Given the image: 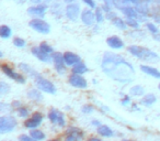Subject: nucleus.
I'll return each mask as SVG.
<instances>
[{
	"mask_svg": "<svg viewBox=\"0 0 160 141\" xmlns=\"http://www.w3.org/2000/svg\"><path fill=\"white\" fill-rule=\"evenodd\" d=\"M101 66L108 76L121 83H129L135 75L134 67L118 54L107 52L103 56Z\"/></svg>",
	"mask_w": 160,
	"mask_h": 141,
	"instance_id": "f257e3e1",
	"label": "nucleus"
},
{
	"mask_svg": "<svg viewBox=\"0 0 160 141\" xmlns=\"http://www.w3.org/2000/svg\"><path fill=\"white\" fill-rule=\"evenodd\" d=\"M128 51L131 52L134 56H136V57L140 58V60H142V61H146V62L157 63V62H159V60H160V57L155 52L150 51V50L146 49V47L132 45V46L128 47Z\"/></svg>",
	"mask_w": 160,
	"mask_h": 141,
	"instance_id": "f03ea898",
	"label": "nucleus"
},
{
	"mask_svg": "<svg viewBox=\"0 0 160 141\" xmlns=\"http://www.w3.org/2000/svg\"><path fill=\"white\" fill-rule=\"evenodd\" d=\"M17 127V120L14 117L6 115V116H0V133H9L13 131Z\"/></svg>",
	"mask_w": 160,
	"mask_h": 141,
	"instance_id": "7ed1b4c3",
	"label": "nucleus"
},
{
	"mask_svg": "<svg viewBox=\"0 0 160 141\" xmlns=\"http://www.w3.org/2000/svg\"><path fill=\"white\" fill-rule=\"evenodd\" d=\"M36 86L40 90H43L44 93L47 94H55L56 93V87L52 82H49L48 79H44V77L40 76L38 79H35Z\"/></svg>",
	"mask_w": 160,
	"mask_h": 141,
	"instance_id": "20e7f679",
	"label": "nucleus"
},
{
	"mask_svg": "<svg viewBox=\"0 0 160 141\" xmlns=\"http://www.w3.org/2000/svg\"><path fill=\"white\" fill-rule=\"evenodd\" d=\"M0 68H1V71L3 72V74L7 75V76L10 77V79H12L13 81L18 82V83H20V84L25 83L24 77H23L21 74H18V73L14 72L13 69H12L8 64H0Z\"/></svg>",
	"mask_w": 160,
	"mask_h": 141,
	"instance_id": "39448f33",
	"label": "nucleus"
},
{
	"mask_svg": "<svg viewBox=\"0 0 160 141\" xmlns=\"http://www.w3.org/2000/svg\"><path fill=\"white\" fill-rule=\"evenodd\" d=\"M29 24L32 29L40 32V33L46 34V33H49V31H51V27H49L48 23L41 20V19H33V20L30 21Z\"/></svg>",
	"mask_w": 160,
	"mask_h": 141,
	"instance_id": "423d86ee",
	"label": "nucleus"
},
{
	"mask_svg": "<svg viewBox=\"0 0 160 141\" xmlns=\"http://www.w3.org/2000/svg\"><path fill=\"white\" fill-rule=\"evenodd\" d=\"M83 139V131L79 128L70 127L67 129L65 141H81Z\"/></svg>",
	"mask_w": 160,
	"mask_h": 141,
	"instance_id": "0eeeda50",
	"label": "nucleus"
},
{
	"mask_svg": "<svg viewBox=\"0 0 160 141\" xmlns=\"http://www.w3.org/2000/svg\"><path fill=\"white\" fill-rule=\"evenodd\" d=\"M48 118L53 125H57V126H59V127H64V126L66 125V120H65L64 115L57 109L49 110Z\"/></svg>",
	"mask_w": 160,
	"mask_h": 141,
	"instance_id": "6e6552de",
	"label": "nucleus"
},
{
	"mask_svg": "<svg viewBox=\"0 0 160 141\" xmlns=\"http://www.w3.org/2000/svg\"><path fill=\"white\" fill-rule=\"evenodd\" d=\"M42 120H43V115L41 114V112H34L33 116H32L31 118L28 119V120H25L24 126L27 128H29V129H32V130L36 129V128L41 125Z\"/></svg>",
	"mask_w": 160,
	"mask_h": 141,
	"instance_id": "1a4fd4ad",
	"label": "nucleus"
},
{
	"mask_svg": "<svg viewBox=\"0 0 160 141\" xmlns=\"http://www.w3.org/2000/svg\"><path fill=\"white\" fill-rule=\"evenodd\" d=\"M69 84L73 87H78V88H86L87 87V82L83 79L81 75L78 74H72L69 77Z\"/></svg>",
	"mask_w": 160,
	"mask_h": 141,
	"instance_id": "9d476101",
	"label": "nucleus"
},
{
	"mask_svg": "<svg viewBox=\"0 0 160 141\" xmlns=\"http://www.w3.org/2000/svg\"><path fill=\"white\" fill-rule=\"evenodd\" d=\"M54 61V65H55V68L58 73L62 74L65 73V61H64V55H62L60 53H53L52 55Z\"/></svg>",
	"mask_w": 160,
	"mask_h": 141,
	"instance_id": "9b49d317",
	"label": "nucleus"
},
{
	"mask_svg": "<svg viewBox=\"0 0 160 141\" xmlns=\"http://www.w3.org/2000/svg\"><path fill=\"white\" fill-rule=\"evenodd\" d=\"M32 54L35 55L36 57H38L40 61H42V62H46V63L51 62V58H52L51 54L42 51L40 47H33V49H32Z\"/></svg>",
	"mask_w": 160,
	"mask_h": 141,
	"instance_id": "f8f14e48",
	"label": "nucleus"
},
{
	"mask_svg": "<svg viewBox=\"0 0 160 141\" xmlns=\"http://www.w3.org/2000/svg\"><path fill=\"white\" fill-rule=\"evenodd\" d=\"M64 61L66 65H76L77 63L81 62L80 61V56L72 53V52H66L64 54Z\"/></svg>",
	"mask_w": 160,
	"mask_h": 141,
	"instance_id": "ddd939ff",
	"label": "nucleus"
},
{
	"mask_svg": "<svg viewBox=\"0 0 160 141\" xmlns=\"http://www.w3.org/2000/svg\"><path fill=\"white\" fill-rule=\"evenodd\" d=\"M66 14L70 20H77L78 14H79V6L78 5H69L66 8Z\"/></svg>",
	"mask_w": 160,
	"mask_h": 141,
	"instance_id": "4468645a",
	"label": "nucleus"
},
{
	"mask_svg": "<svg viewBox=\"0 0 160 141\" xmlns=\"http://www.w3.org/2000/svg\"><path fill=\"white\" fill-rule=\"evenodd\" d=\"M81 20L85 24L91 25L93 24L94 20H96V16L91 10H85V11L81 14Z\"/></svg>",
	"mask_w": 160,
	"mask_h": 141,
	"instance_id": "2eb2a0df",
	"label": "nucleus"
},
{
	"mask_svg": "<svg viewBox=\"0 0 160 141\" xmlns=\"http://www.w3.org/2000/svg\"><path fill=\"white\" fill-rule=\"evenodd\" d=\"M19 68H21V69H22V71H23V72L27 73V74L29 75V76L33 77L34 79H38V77L41 76V75L38 74V72H36L35 69H33L31 66H30V65L24 64V63H21V64H19Z\"/></svg>",
	"mask_w": 160,
	"mask_h": 141,
	"instance_id": "dca6fc26",
	"label": "nucleus"
},
{
	"mask_svg": "<svg viewBox=\"0 0 160 141\" xmlns=\"http://www.w3.org/2000/svg\"><path fill=\"white\" fill-rule=\"evenodd\" d=\"M107 43L112 49H122L124 46L123 41L120 38H118V36H110V38H108Z\"/></svg>",
	"mask_w": 160,
	"mask_h": 141,
	"instance_id": "f3484780",
	"label": "nucleus"
},
{
	"mask_svg": "<svg viewBox=\"0 0 160 141\" xmlns=\"http://www.w3.org/2000/svg\"><path fill=\"white\" fill-rule=\"evenodd\" d=\"M140 69L147 75H150V76L155 77V79H160V72L155 67L148 66V65H140Z\"/></svg>",
	"mask_w": 160,
	"mask_h": 141,
	"instance_id": "a211bd4d",
	"label": "nucleus"
},
{
	"mask_svg": "<svg viewBox=\"0 0 160 141\" xmlns=\"http://www.w3.org/2000/svg\"><path fill=\"white\" fill-rule=\"evenodd\" d=\"M46 11V7L45 6H36V7H30L28 9V12L32 16H38L43 17Z\"/></svg>",
	"mask_w": 160,
	"mask_h": 141,
	"instance_id": "6ab92c4d",
	"label": "nucleus"
},
{
	"mask_svg": "<svg viewBox=\"0 0 160 141\" xmlns=\"http://www.w3.org/2000/svg\"><path fill=\"white\" fill-rule=\"evenodd\" d=\"M98 133L102 137H107V138H111L114 136V131L107 125H101L98 128Z\"/></svg>",
	"mask_w": 160,
	"mask_h": 141,
	"instance_id": "aec40b11",
	"label": "nucleus"
},
{
	"mask_svg": "<svg viewBox=\"0 0 160 141\" xmlns=\"http://www.w3.org/2000/svg\"><path fill=\"white\" fill-rule=\"evenodd\" d=\"M28 97H29L31 100H34V101H42L43 100V95L41 94V92L38 89H34V88L31 90H29Z\"/></svg>",
	"mask_w": 160,
	"mask_h": 141,
	"instance_id": "412c9836",
	"label": "nucleus"
},
{
	"mask_svg": "<svg viewBox=\"0 0 160 141\" xmlns=\"http://www.w3.org/2000/svg\"><path fill=\"white\" fill-rule=\"evenodd\" d=\"M87 71H88V68H87V66H86L83 62L77 63V64H76L75 66H73V68H72L73 74H78V75L83 74V73H86Z\"/></svg>",
	"mask_w": 160,
	"mask_h": 141,
	"instance_id": "4be33fe9",
	"label": "nucleus"
},
{
	"mask_svg": "<svg viewBox=\"0 0 160 141\" xmlns=\"http://www.w3.org/2000/svg\"><path fill=\"white\" fill-rule=\"evenodd\" d=\"M122 12L127 17V18H131V19H136L138 17V14L136 12V10L134 8H131V7H124L122 8Z\"/></svg>",
	"mask_w": 160,
	"mask_h": 141,
	"instance_id": "5701e85b",
	"label": "nucleus"
},
{
	"mask_svg": "<svg viewBox=\"0 0 160 141\" xmlns=\"http://www.w3.org/2000/svg\"><path fill=\"white\" fill-rule=\"evenodd\" d=\"M155 101H156V96H155V95H153V94H148V95H146V96H145L142 100H140V103H142V105H145V106H150V105H152Z\"/></svg>",
	"mask_w": 160,
	"mask_h": 141,
	"instance_id": "b1692460",
	"label": "nucleus"
},
{
	"mask_svg": "<svg viewBox=\"0 0 160 141\" xmlns=\"http://www.w3.org/2000/svg\"><path fill=\"white\" fill-rule=\"evenodd\" d=\"M30 136H31L33 139H35V140H38V141H41V140H43V139L45 138L44 132L41 131V130H38V129L31 130V132H30Z\"/></svg>",
	"mask_w": 160,
	"mask_h": 141,
	"instance_id": "393cba45",
	"label": "nucleus"
},
{
	"mask_svg": "<svg viewBox=\"0 0 160 141\" xmlns=\"http://www.w3.org/2000/svg\"><path fill=\"white\" fill-rule=\"evenodd\" d=\"M11 35V29L8 25H1L0 27V38L7 39Z\"/></svg>",
	"mask_w": 160,
	"mask_h": 141,
	"instance_id": "a878e982",
	"label": "nucleus"
},
{
	"mask_svg": "<svg viewBox=\"0 0 160 141\" xmlns=\"http://www.w3.org/2000/svg\"><path fill=\"white\" fill-rule=\"evenodd\" d=\"M144 93V87H142L139 85H136L131 88V95H133V96H142Z\"/></svg>",
	"mask_w": 160,
	"mask_h": 141,
	"instance_id": "bb28decb",
	"label": "nucleus"
},
{
	"mask_svg": "<svg viewBox=\"0 0 160 141\" xmlns=\"http://www.w3.org/2000/svg\"><path fill=\"white\" fill-rule=\"evenodd\" d=\"M10 92V86L5 82H0V98L8 94Z\"/></svg>",
	"mask_w": 160,
	"mask_h": 141,
	"instance_id": "cd10ccee",
	"label": "nucleus"
},
{
	"mask_svg": "<svg viewBox=\"0 0 160 141\" xmlns=\"http://www.w3.org/2000/svg\"><path fill=\"white\" fill-rule=\"evenodd\" d=\"M112 22H113V24H115L118 29H122V30L126 29V24H125V22L122 20V19L118 18V17H115V18L112 20Z\"/></svg>",
	"mask_w": 160,
	"mask_h": 141,
	"instance_id": "c85d7f7f",
	"label": "nucleus"
},
{
	"mask_svg": "<svg viewBox=\"0 0 160 141\" xmlns=\"http://www.w3.org/2000/svg\"><path fill=\"white\" fill-rule=\"evenodd\" d=\"M40 49L42 50V51H44V52H46V53H48V54H51L52 52H53V47L49 46V45L47 44V43H45V42L41 43Z\"/></svg>",
	"mask_w": 160,
	"mask_h": 141,
	"instance_id": "c756f323",
	"label": "nucleus"
},
{
	"mask_svg": "<svg viewBox=\"0 0 160 141\" xmlns=\"http://www.w3.org/2000/svg\"><path fill=\"white\" fill-rule=\"evenodd\" d=\"M8 111H10V105L5 103H0V115L6 114Z\"/></svg>",
	"mask_w": 160,
	"mask_h": 141,
	"instance_id": "7c9ffc66",
	"label": "nucleus"
},
{
	"mask_svg": "<svg viewBox=\"0 0 160 141\" xmlns=\"http://www.w3.org/2000/svg\"><path fill=\"white\" fill-rule=\"evenodd\" d=\"M13 43H14V45L18 47H23L25 45V41L21 38H16L13 40Z\"/></svg>",
	"mask_w": 160,
	"mask_h": 141,
	"instance_id": "2f4dec72",
	"label": "nucleus"
},
{
	"mask_svg": "<svg viewBox=\"0 0 160 141\" xmlns=\"http://www.w3.org/2000/svg\"><path fill=\"white\" fill-rule=\"evenodd\" d=\"M18 112H19V116L20 117H28L29 116V110H28L25 107H20L18 109Z\"/></svg>",
	"mask_w": 160,
	"mask_h": 141,
	"instance_id": "473e14b6",
	"label": "nucleus"
},
{
	"mask_svg": "<svg viewBox=\"0 0 160 141\" xmlns=\"http://www.w3.org/2000/svg\"><path fill=\"white\" fill-rule=\"evenodd\" d=\"M81 111L83 112V114H91L92 111H93V107H92L91 105H85L82 107V109H81Z\"/></svg>",
	"mask_w": 160,
	"mask_h": 141,
	"instance_id": "72a5a7b5",
	"label": "nucleus"
},
{
	"mask_svg": "<svg viewBox=\"0 0 160 141\" xmlns=\"http://www.w3.org/2000/svg\"><path fill=\"white\" fill-rule=\"evenodd\" d=\"M19 141H38L35 139H33L31 136H27V134H21L19 137Z\"/></svg>",
	"mask_w": 160,
	"mask_h": 141,
	"instance_id": "f704fd0d",
	"label": "nucleus"
},
{
	"mask_svg": "<svg viewBox=\"0 0 160 141\" xmlns=\"http://www.w3.org/2000/svg\"><path fill=\"white\" fill-rule=\"evenodd\" d=\"M96 20L98 21V22H101V21L103 20V16H102V14H101V10L99 9V8H97L96 9Z\"/></svg>",
	"mask_w": 160,
	"mask_h": 141,
	"instance_id": "c9c22d12",
	"label": "nucleus"
},
{
	"mask_svg": "<svg viewBox=\"0 0 160 141\" xmlns=\"http://www.w3.org/2000/svg\"><path fill=\"white\" fill-rule=\"evenodd\" d=\"M126 24L131 25V27H133V28H138V23H137V21H135V19L128 18L126 20Z\"/></svg>",
	"mask_w": 160,
	"mask_h": 141,
	"instance_id": "e433bc0d",
	"label": "nucleus"
},
{
	"mask_svg": "<svg viewBox=\"0 0 160 141\" xmlns=\"http://www.w3.org/2000/svg\"><path fill=\"white\" fill-rule=\"evenodd\" d=\"M147 27H148V29L150 30L152 33H157V32H158V29L152 24V23H148V24H147Z\"/></svg>",
	"mask_w": 160,
	"mask_h": 141,
	"instance_id": "4c0bfd02",
	"label": "nucleus"
},
{
	"mask_svg": "<svg viewBox=\"0 0 160 141\" xmlns=\"http://www.w3.org/2000/svg\"><path fill=\"white\" fill-rule=\"evenodd\" d=\"M83 1H85V3H87L88 6H89V7H91V8L96 7V3H94L93 0H83Z\"/></svg>",
	"mask_w": 160,
	"mask_h": 141,
	"instance_id": "58836bf2",
	"label": "nucleus"
},
{
	"mask_svg": "<svg viewBox=\"0 0 160 141\" xmlns=\"http://www.w3.org/2000/svg\"><path fill=\"white\" fill-rule=\"evenodd\" d=\"M104 3L108 7H111V6H114V0H104Z\"/></svg>",
	"mask_w": 160,
	"mask_h": 141,
	"instance_id": "ea45409f",
	"label": "nucleus"
},
{
	"mask_svg": "<svg viewBox=\"0 0 160 141\" xmlns=\"http://www.w3.org/2000/svg\"><path fill=\"white\" fill-rule=\"evenodd\" d=\"M129 103V97L128 96H125L124 99H122V104L123 105H127Z\"/></svg>",
	"mask_w": 160,
	"mask_h": 141,
	"instance_id": "a19ab883",
	"label": "nucleus"
},
{
	"mask_svg": "<svg viewBox=\"0 0 160 141\" xmlns=\"http://www.w3.org/2000/svg\"><path fill=\"white\" fill-rule=\"evenodd\" d=\"M92 126H97V127H100V121L99 120H92Z\"/></svg>",
	"mask_w": 160,
	"mask_h": 141,
	"instance_id": "79ce46f5",
	"label": "nucleus"
},
{
	"mask_svg": "<svg viewBox=\"0 0 160 141\" xmlns=\"http://www.w3.org/2000/svg\"><path fill=\"white\" fill-rule=\"evenodd\" d=\"M128 3H135V5H138V3H139V0H127Z\"/></svg>",
	"mask_w": 160,
	"mask_h": 141,
	"instance_id": "37998d69",
	"label": "nucleus"
},
{
	"mask_svg": "<svg viewBox=\"0 0 160 141\" xmlns=\"http://www.w3.org/2000/svg\"><path fill=\"white\" fill-rule=\"evenodd\" d=\"M89 141H101V140H100V139H98V138H90Z\"/></svg>",
	"mask_w": 160,
	"mask_h": 141,
	"instance_id": "c03bdc74",
	"label": "nucleus"
},
{
	"mask_svg": "<svg viewBox=\"0 0 160 141\" xmlns=\"http://www.w3.org/2000/svg\"><path fill=\"white\" fill-rule=\"evenodd\" d=\"M31 1H33V3H40L41 0H31Z\"/></svg>",
	"mask_w": 160,
	"mask_h": 141,
	"instance_id": "a18cd8bd",
	"label": "nucleus"
},
{
	"mask_svg": "<svg viewBox=\"0 0 160 141\" xmlns=\"http://www.w3.org/2000/svg\"><path fill=\"white\" fill-rule=\"evenodd\" d=\"M65 1H67V3H71V1H73V0H65Z\"/></svg>",
	"mask_w": 160,
	"mask_h": 141,
	"instance_id": "49530a36",
	"label": "nucleus"
},
{
	"mask_svg": "<svg viewBox=\"0 0 160 141\" xmlns=\"http://www.w3.org/2000/svg\"><path fill=\"white\" fill-rule=\"evenodd\" d=\"M2 56H3V54L1 53V51H0V57H2Z\"/></svg>",
	"mask_w": 160,
	"mask_h": 141,
	"instance_id": "de8ad7c7",
	"label": "nucleus"
},
{
	"mask_svg": "<svg viewBox=\"0 0 160 141\" xmlns=\"http://www.w3.org/2000/svg\"><path fill=\"white\" fill-rule=\"evenodd\" d=\"M124 141H134V140H124Z\"/></svg>",
	"mask_w": 160,
	"mask_h": 141,
	"instance_id": "09e8293b",
	"label": "nucleus"
},
{
	"mask_svg": "<svg viewBox=\"0 0 160 141\" xmlns=\"http://www.w3.org/2000/svg\"><path fill=\"white\" fill-rule=\"evenodd\" d=\"M49 141H58V140H49Z\"/></svg>",
	"mask_w": 160,
	"mask_h": 141,
	"instance_id": "8fccbe9b",
	"label": "nucleus"
},
{
	"mask_svg": "<svg viewBox=\"0 0 160 141\" xmlns=\"http://www.w3.org/2000/svg\"><path fill=\"white\" fill-rule=\"evenodd\" d=\"M159 89H160V85H159Z\"/></svg>",
	"mask_w": 160,
	"mask_h": 141,
	"instance_id": "3c124183",
	"label": "nucleus"
}]
</instances>
